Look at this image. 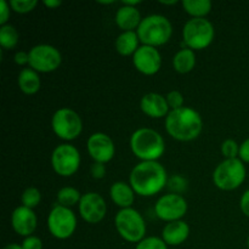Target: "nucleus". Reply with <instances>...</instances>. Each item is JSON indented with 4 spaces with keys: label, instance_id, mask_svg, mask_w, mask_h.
<instances>
[{
    "label": "nucleus",
    "instance_id": "nucleus-21",
    "mask_svg": "<svg viewBox=\"0 0 249 249\" xmlns=\"http://www.w3.org/2000/svg\"><path fill=\"white\" fill-rule=\"evenodd\" d=\"M17 83H18L19 89L27 95L36 94L40 89V78H39L36 71L32 70V68H23L19 72Z\"/></svg>",
    "mask_w": 249,
    "mask_h": 249
},
{
    "label": "nucleus",
    "instance_id": "nucleus-36",
    "mask_svg": "<svg viewBox=\"0 0 249 249\" xmlns=\"http://www.w3.org/2000/svg\"><path fill=\"white\" fill-rule=\"evenodd\" d=\"M240 160L242 162L249 163V139L243 141L240 145Z\"/></svg>",
    "mask_w": 249,
    "mask_h": 249
},
{
    "label": "nucleus",
    "instance_id": "nucleus-19",
    "mask_svg": "<svg viewBox=\"0 0 249 249\" xmlns=\"http://www.w3.org/2000/svg\"><path fill=\"white\" fill-rule=\"evenodd\" d=\"M141 21H142L141 15L135 6L123 5L122 7H119L116 14L117 26L121 29H123L124 32L133 31V29L139 28Z\"/></svg>",
    "mask_w": 249,
    "mask_h": 249
},
{
    "label": "nucleus",
    "instance_id": "nucleus-37",
    "mask_svg": "<svg viewBox=\"0 0 249 249\" xmlns=\"http://www.w3.org/2000/svg\"><path fill=\"white\" fill-rule=\"evenodd\" d=\"M240 207L241 211L243 212V214L249 218V190H247V191L242 195V197H241Z\"/></svg>",
    "mask_w": 249,
    "mask_h": 249
},
{
    "label": "nucleus",
    "instance_id": "nucleus-32",
    "mask_svg": "<svg viewBox=\"0 0 249 249\" xmlns=\"http://www.w3.org/2000/svg\"><path fill=\"white\" fill-rule=\"evenodd\" d=\"M187 181L180 175H177V177H173L172 179L168 181V185H169V189L174 190L175 192H181L184 190H186Z\"/></svg>",
    "mask_w": 249,
    "mask_h": 249
},
{
    "label": "nucleus",
    "instance_id": "nucleus-6",
    "mask_svg": "<svg viewBox=\"0 0 249 249\" xmlns=\"http://www.w3.org/2000/svg\"><path fill=\"white\" fill-rule=\"evenodd\" d=\"M246 179V168L240 158L225 160L213 173L214 184L224 191H232L240 187Z\"/></svg>",
    "mask_w": 249,
    "mask_h": 249
},
{
    "label": "nucleus",
    "instance_id": "nucleus-11",
    "mask_svg": "<svg viewBox=\"0 0 249 249\" xmlns=\"http://www.w3.org/2000/svg\"><path fill=\"white\" fill-rule=\"evenodd\" d=\"M51 164L56 174L61 177H71L79 169V151L68 143L57 146L51 155Z\"/></svg>",
    "mask_w": 249,
    "mask_h": 249
},
{
    "label": "nucleus",
    "instance_id": "nucleus-15",
    "mask_svg": "<svg viewBox=\"0 0 249 249\" xmlns=\"http://www.w3.org/2000/svg\"><path fill=\"white\" fill-rule=\"evenodd\" d=\"M88 151L97 163H107L113 158L116 148L112 139L107 134L95 133L88 139Z\"/></svg>",
    "mask_w": 249,
    "mask_h": 249
},
{
    "label": "nucleus",
    "instance_id": "nucleus-4",
    "mask_svg": "<svg viewBox=\"0 0 249 249\" xmlns=\"http://www.w3.org/2000/svg\"><path fill=\"white\" fill-rule=\"evenodd\" d=\"M172 33V23L162 15H150L145 17L138 28V36L141 43L153 48L167 43Z\"/></svg>",
    "mask_w": 249,
    "mask_h": 249
},
{
    "label": "nucleus",
    "instance_id": "nucleus-12",
    "mask_svg": "<svg viewBox=\"0 0 249 249\" xmlns=\"http://www.w3.org/2000/svg\"><path fill=\"white\" fill-rule=\"evenodd\" d=\"M155 212L160 220L169 223L180 220L187 212V202L179 194L164 195L156 203Z\"/></svg>",
    "mask_w": 249,
    "mask_h": 249
},
{
    "label": "nucleus",
    "instance_id": "nucleus-1",
    "mask_svg": "<svg viewBox=\"0 0 249 249\" xmlns=\"http://www.w3.org/2000/svg\"><path fill=\"white\" fill-rule=\"evenodd\" d=\"M167 184V172L157 160L139 163L130 173L131 187L140 196H153L162 191Z\"/></svg>",
    "mask_w": 249,
    "mask_h": 249
},
{
    "label": "nucleus",
    "instance_id": "nucleus-22",
    "mask_svg": "<svg viewBox=\"0 0 249 249\" xmlns=\"http://www.w3.org/2000/svg\"><path fill=\"white\" fill-rule=\"evenodd\" d=\"M139 40L138 32H123L116 40L117 51L123 56L134 55L139 49Z\"/></svg>",
    "mask_w": 249,
    "mask_h": 249
},
{
    "label": "nucleus",
    "instance_id": "nucleus-24",
    "mask_svg": "<svg viewBox=\"0 0 249 249\" xmlns=\"http://www.w3.org/2000/svg\"><path fill=\"white\" fill-rule=\"evenodd\" d=\"M182 7L194 18H204L211 12V0H182Z\"/></svg>",
    "mask_w": 249,
    "mask_h": 249
},
{
    "label": "nucleus",
    "instance_id": "nucleus-31",
    "mask_svg": "<svg viewBox=\"0 0 249 249\" xmlns=\"http://www.w3.org/2000/svg\"><path fill=\"white\" fill-rule=\"evenodd\" d=\"M167 102L169 105V108L172 109H179L184 107V96L178 90H173L167 95Z\"/></svg>",
    "mask_w": 249,
    "mask_h": 249
},
{
    "label": "nucleus",
    "instance_id": "nucleus-25",
    "mask_svg": "<svg viewBox=\"0 0 249 249\" xmlns=\"http://www.w3.org/2000/svg\"><path fill=\"white\" fill-rule=\"evenodd\" d=\"M18 32L11 24H4L0 28V45L4 49H14L18 43Z\"/></svg>",
    "mask_w": 249,
    "mask_h": 249
},
{
    "label": "nucleus",
    "instance_id": "nucleus-35",
    "mask_svg": "<svg viewBox=\"0 0 249 249\" xmlns=\"http://www.w3.org/2000/svg\"><path fill=\"white\" fill-rule=\"evenodd\" d=\"M10 17V5L5 0H0V24L4 26Z\"/></svg>",
    "mask_w": 249,
    "mask_h": 249
},
{
    "label": "nucleus",
    "instance_id": "nucleus-8",
    "mask_svg": "<svg viewBox=\"0 0 249 249\" xmlns=\"http://www.w3.org/2000/svg\"><path fill=\"white\" fill-rule=\"evenodd\" d=\"M53 130L62 140H74L83 130V122L79 114L71 108H60L51 119Z\"/></svg>",
    "mask_w": 249,
    "mask_h": 249
},
{
    "label": "nucleus",
    "instance_id": "nucleus-29",
    "mask_svg": "<svg viewBox=\"0 0 249 249\" xmlns=\"http://www.w3.org/2000/svg\"><path fill=\"white\" fill-rule=\"evenodd\" d=\"M38 5L36 0H11L10 6L12 10H15L18 14H27L31 12L34 7Z\"/></svg>",
    "mask_w": 249,
    "mask_h": 249
},
{
    "label": "nucleus",
    "instance_id": "nucleus-16",
    "mask_svg": "<svg viewBox=\"0 0 249 249\" xmlns=\"http://www.w3.org/2000/svg\"><path fill=\"white\" fill-rule=\"evenodd\" d=\"M36 215L33 209L21 206L17 207L11 216V224L15 232L29 237L36 229Z\"/></svg>",
    "mask_w": 249,
    "mask_h": 249
},
{
    "label": "nucleus",
    "instance_id": "nucleus-43",
    "mask_svg": "<svg viewBox=\"0 0 249 249\" xmlns=\"http://www.w3.org/2000/svg\"><path fill=\"white\" fill-rule=\"evenodd\" d=\"M114 1H100V4H105V5H108V4H113Z\"/></svg>",
    "mask_w": 249,
    "mask_h": 249
},
{
    "label": "nucleus",
    "instance_id": "nucleus-42",
    "mask_svg": "<svg viewBox=\"0 0 249 249\" xmlns=\"http://www.w3.org/2000/svg\"><path fill=\"white\" fill-rule=\"evenodd\" d=\"M160 4H164V5H174L177 4V0H172V1H160Z\"/></svg>",
    "mask_w": 249,
    "mask_h": 249
},
{
    "label": "nucleus",
    "instance_id": "nucleus-17",
    "mask_svg": "<svg viewBox=\"0 0 249 249\" xmlns=\"http://www.w3.org/2000/svg\"><path fill=\"white\" fill-rule=\"evenodd\" d=\"M140 107L145 114L152 118H162L169 113V105L163 95L157 92H148L141 99Z\"/></svg>",
    "mask_w": 249,
    "mask_h": 249
},
{
    "label": "nucleus",
    "instance_id": "nucleus-33",
    "mask_svg": "<svg viewBox=\"0 0 249 249\" xmlns=\"http://www.w3.org/2000/svg\"><path fill=\"white\" fill-rule=\"evenodd\" d=\"M22 248L23 249H41L43 248V243L39 237L36 236H29L26 237V240L22 243Z\"/></svg>",
    "mask_w": 249,
    "mask_h": 249
},
{
    "label": "nucleus",
    "instance_id": "nucleus-23",
    "mask_svg": "<svg viewBox=\"0 0 249 249\" xmlns=\"http://www.w3.org/2000/svg\"><path fill=\"white\" fill-rule=\"evenodd\" d=\"M195 65H196V55L191 49H181L175 53L174 58H173V66H174L175 71L182 73V74L191 72Z\"/></svg>",
    "mask_w": 249,
    "mask_h": 249
},
{
    "label": "nucleus",
    "instance_id": "nucleus-10",
    "mask_svg": "<svg viewBox=\"0 0 249 249\" xmlns=\"http://www.w3.org/2000/svg\"><path fill=\"white\" fill-rule=\"evenodd\" d=\"M29 66L36 72L48 73L57 70L62 61L60 51L49 44H39L29 51Z\"/></svg>",
    "mask_w": 249,
    "mask_h": 249
},
{
    "label": "nucleus",
    "instance_id": "nucleus-9",
    "mask_svg": "<svg viewBox=\"0 0 249 249\" xmlns=\"http://www.w3.org/2000/svg\"><path fill=\"white\" fill-rule=\"evenodd\" d=\"M48 228L53 237L66 240L74 233L77 229V218L70 208L57 204L49 214Z\"/></svg>",
    "mask_w": 249,
    "mask_h": 249
},
{
    "label": "nucleus",
    "instance_id": "nucleus-27",
    "mask_svg": "<svg viewBox=\"0 0 249 249\" xmlns=\"http://www.w3.org/2000/svg\"><path fill=\"white\" fill-rule=\"evenodd\" d=\"M21 199L24 207L33 209L34 207L38 206L39 202H40L41 199L40 191H39L36 187H28V189H26L23 191Z\"/></svg>",
    "mask_w": 249,
    "mask_h": 249
},
{
    "label": "nucleus",
    "instance_id": "nucleus-20",
    "mask_svg": "<svg viewBox=\"0 0 249 249\" xmlns=\"http://www.w3.org/2000/svg\"><path fill=\"white\" fill-rule=\"evenodd\" d=\"M109 194H111L112 201L122 209L130 208L131 204L134 203V198H135L134 196L135 191L133 190V187L123 181L114 182L111 186Z\"/></svg>",
    "mask_w": 249,
    "mask_h": 249
},
{
    "label": "nucleus",
    "instance_id": "nucleus-7",
    "mask_svg": "<svg viewBox=\"0 0 249 249\" xmlns=\"http://www.w3.org/2000/svg\"><path fill=\"white\" fill-rule=\"evenodd\" d=\"M214 27L206 18H191L182 29V40L191 50H202L212 44L214 39Z\"/></svg>",
    "mask_w": 249,
    "mask_h": 249
},
{
    "label": "nucleus",
    "instance_id": "nucleus-13",
    "mask_svg": "<svg viewBox=\"0 0 249 249\" xmlns=\"http://www.w3.org/2000/svg\"><path fill=\"white\" fill-rule=\"evenodd\" d=\"M107 204L101 195L96 192H88L83 195L79 202L80 216L89 224H97L105 218Z\"/></svg>",
    "mask_w": 249,
    "mask_h": 249
},
{
    "label": "nucleus",
    "instance_id": "nucleus-44",
    "mask_svg": "<svg viewBox=\"0 0 249 249\" xmlns=\"http://www.w3.org/2000/svg\"><path fill=\"white\" fill-rule=\"evenodd\" d=\"M247 245H248V249H249V237H248V242H247Z\"/></svg>",
    "mask_w": 249,
    "mask_h": 249
},
{
    "label": "nucleus",
    "instance_id": "nucleus-14",
    "mask_svg": "<svg viewBox=\"0 0 249 249\" xmlns=\"http://www.w3.org/2000/svg\"><path fill=\"white\" fill-rule=\"evenodd\" d=\"M133 63L139 72L146 75H152L160 71L162 57L160 51L153 46L142 45L133 55Z\"/></svg>",
    "mask_w": 249,
    "mask_h": 249
},
{
    "label": "nucleus",
    "instance_id": "nucleus-18",
    "mask_svg": "<svg viewBox=\"0 0 249 249\" xmlns=\"http://www.w3.org/2000/svg\"><path fill=\"white\" fill-rule=\"evenodd\" d=\"M190 228L185 221L177 220L168 223L162 232V240L169 246H179L187 240Z\"/></svg>",
    "mask_w": 249,
    "mask_h": 249
},
{
    "label": "nucleus",
    "instance_id": "nucleus-28",
    "mask_svg": "<svg viewBox=\"0 0 249 249\" xmlns=\"http://www.w3.org/2000/svg\"><path fill=\"white\" fill-rule=\"evenodd\" d=\"M221 153L225 156L226 160H233V158H237V156L240 155V146L232 139H228L223 142L221 145Z\"/></svg>",
    "mask_w": 249,
    "mask_h": 249
},
{
    "label": "nucleus",
    "instance_id": "nucleus-34",
    "mask_svg": "<svg viewBox=\"0 0 249 249\" xmlns=\"http://www.w3.org/2000/svg\"><path fill=\"white\" fill-rule=\"evenodd\" d=\"M91 175L95 178V179H102L106 174V167H105L104 163H97L95 162L94 164L91 165Z\"/></svg>",
    "mask_w": 249,
    "mask_h": 249
},
{
    "label": "nucleus",
    "instance_id": "nucleus-30",
    "mask_svg": "<svg viewBox=\"0 0 249 249\" xmlns=\"http://www.w3.org/2000/svg\"><path fill=\"white\" fill-rule=\"evenodd\" d=\"M136 249H168L167 243L158 237H147L143 238L141 242L138 243Z\"/></svg>",
    "mask_w": 249,
    "mask_h": 249
},
{
    "label": "nucleus",
    "instance_id": "nucleus-2",
    "mask_svg": "<svg viewBox=\"0 0 249 249\" xmlns=\"http://www.w3.org/2000/svg\"><path fill=\"white\" fill-rule=\"evenodd\" d=\"M203 128V122L197 111L190 107L172 109L165 119V129L173 139L191 141L198 138Z\"/></svg>",
    "mask_w": 249,
    "mask_h": 249
},
{
    "label": "nucleus",
    "instance_id": "nucleus-26",
    "mask_svg": "<svg viewBox=\"0 0 249 249\" xmlns=\"http://www.w3.org/2000/svg\"><path fill=\"white\" fill-rule=\"evenodd\" d=\"M80 198H82V196H80L79 191L74 187H63L57 192V201L60 206L67 207V208L80 202Z\"/></svg>",
    "mask_w": 249,
    "mask_h": 249
},
{
    "label": "nucleus",
    "instance_id": "nucleus-40",
    "mask_svg": "<svg viewBox=\"0 0 249 249\" xmlns=\"http://www.w3.org/2000/svg\"><path fill=\"white\" fill-rule=\"evenodd\" d=\"M140 0H134V1H129V0H124L123 5H128V6H136L138 4H140Z\"/></svg>",
    "mask_w": 249,
    "mask_h": 249
},
{
    "label": "nucleus",
    "instance_id": "nucleus-3",
    "mask_svg": "<svg viewBox=\"0 0 249 249\" xmlns=\"http://www.w3.org/2000/svg\"><path fill=\"white\" fill-rule=\"evenodd\" d=\"M130 147L134 155L142 162L160 160L165 151L162 135L150 128H140L130 138Z\"/></svg>",
    "mask_w": 249,
    "mask_h": 249
},
{
    "label": "nucleus",
    "instance_id": "nucleus-38",
    "mask_svg": "<svg viewBox=\"0 0 249 249\" xmlns=\"http://www.w3.org/2000/svg\"><path fill=\"white\" fill-rule=\"evenodd\" d=\"M15 62L19 66H23L26 63H29V53H24V51H18L15 55Z\"/></svg>",
    "mask_w": 249,
    "mask_h": 249
},
{
    "label": "nucleus",
    "instance_id": "nucleus-41",
    "mask_svg": "<svg viewBox=\"0 0 249 249\" xmlns=\"http://www.w3.org/2000/svg\"><path fill=\"white\" fill-rule=\"evenodd\" d=\"M2 249H23V248H22V246L16 245V243H10V245L5 246Z\"/></svg>",
    "mask_w": 249,
    "mask_h": 249
},
{
    "label": "nucleus",
    "instance_id": "nucleus-5",
    "mask_svg": "<svg viewBox=\"0 0 249 249\" xmlns=\"http://www.w3.org/2000/svg\"><path fill=\"white\" fill-rule=\"evenodd\" d=\"M119 235L128 242H141L146 233V223L142 215L133 208L122 209L114 219Z\"/></svg>",
    "mask_w": 249,
    "mask_h": 249
},
{
    "label": "nucleus",
    "instance_id": "nucleus-39",
    "mask_svg": "<svg viewBox=\"0 0 249 249\" xmlns=\"http://www.w3.org/2000/svg\"><path fill=\"white\" fill-rule=\"evenodd\" d=\"M61 4H62V2H61L60 0H44V5L48 7H51V9H53V7L60 6Z\"/></svg>",
    "mask_w": 249,
    "mask_h": 249
}]
</instances>
